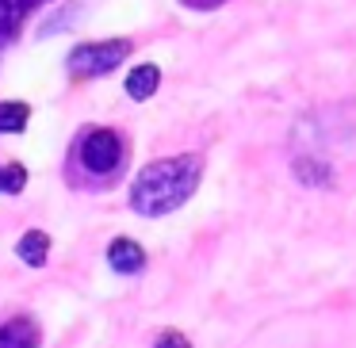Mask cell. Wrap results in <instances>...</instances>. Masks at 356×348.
Masks as SVG:
<instances>
[{
  "instance_id": "cell-2",
  "label": "cell",
  "mask_w": 356,
  "mask_h": 348,
  "mask_svg": "<svg viewBox=\"0 0 356 348\" xmlns=\"http://www.w3.org/2000/svg\"><path fill=\"white\" fill-rule=\"evenodd\" d=\"M131 54V39H104V42H81V47L70 50L65 58V69L77 81H96L104 73H111L115 65L127 62Z\"/></svg>"
},
{
  "instance_id": "cell-5",
  "label": "cell",
  "mask_w": 356,
  "mask_h": 348,
  "mask_svg": "<svg viewBox=\"0 0 356 348\" xmlns=\"http://www.w3.org/2000/svg\"><path fill=\"white\" fill-rule=\"evenodd\" d=\"M39 345H42V329L31 314L0 322V348H39Z\"/></svg>"
},
{
  "instance_id": "cell-12",
  "label": "cell",
  "mask_w": 356,
  "mask_h": 348,
  "mask_svg": "<svg viewBox=\"0 0 356 348\" xmlns=\"http://www.w3.org/2000/svg\"><path fill=\"white\" fill-rule=\"evenodd\" d=\"M154 348H192V340H188L180 329H161L157 340H154Z\"/></svg>"
},
{
  "instance_id": "cell-10",
  "label": "cell",
  "mask_w": 356,
  "mask_h": 348,
  "mask_svg": "<svg viewBox=\"0 0 356 348\" xmlns=\"http://www.w3.org/2000/svg\"><path fill=\"white\" fill-rule=\"evenodd\" d=\"M295 176L302 180V184H330V165H322V161H314V157H299L295 161Z\"/></svg>"
},
{
  "instance_id": "cell-8",
  "label": "cell",
  "mask_w": 356,
  "mask_h": 348,
  "mask_svg": "<svg viewBox=\"0 0 356 348\" xmlns=\"http://www.w3.org/2000/svg\"><path fill=\"white\" fill-rule=\"evenodd\" d=\"M47 253H50V238L42 230H27L16 245V256L24 264H31V268H42V264H47Z\"/></svg>"
},
{
  "instance_id": "cell-6",
  "label": "cell",
  "mask_w": 356,
  "mask_h": 348,
  "mask_svg": "<svg viewBox=\"0 0 356 348\" xmlns=\"http://www.w3.org/2000/svg\"><path fill=\"white\" fill-rule=\"evenodd\" d=\"M108 264H111V272H119V276H138V272L146 268V253H142L138 241L115 238L108 245Z\"/></svg>"
},
{
  "instance_id": "cell-1",
  "label": "cell",
  "mask_w": 356,
  "mask_h": 348,
  "mask_svg": "<svg viewBox=\"0 0 356 348\" xmlns=\"http://www.w3.org/2000/svg\"><path fill=\"white\" fill-rule=\"evenodd\" d=\"M203 180L200 154H177L146 165L131 184V210L142 218H161L169 210L184 207Z\"/></svg>"
},
{
  "instance_id": "cell-13",
  "label": "cell",
  "mask_w": 356,
  "mask_h": 348,
  "mask_svg": "<svg viewBox=\"0 0 356 348\" xmlns=\"http://www.w3.org/2000/svg\"><path fill=\"white\" fill-rule=\"evenodd\" d=\"M184 8H192V12H215V8H222L226 0H180Z\"/></svg>"
},
{
  "instance_id": "cell-4",
  "label": "cell",
  "mask_w": 356,
  "mask_h": 348,
  "mask_svg": "<svg viewBox=\"0 0 356 348\" xmlns=\"http://www.w3.org/2000/svg\"><path fill=\"white\" fill-rule=\"evenodd\" d=\"M42 4H50V0H0V50L8 47L12 39H19L27 16L39 12Z\"/></svg>"
},
{
  "instance_id": "cell-7",
  "label": "cell",
  "mask_w": 356,
  "mask_h": 348,
  "mask_svg": "<svg viewBox=\"0 0 356 348\" xmlns=\"http://www.w3.org/2000/svg\"><path fill=\"white\" fill-rule=\"evenodd\" d=\"M157 85H161V69L157 65H138V69H131V77H127V96L131 100H149V96L157 92Z\"/></svg>"
},
{
  "instance_id": "cell-3",
  "label": "cell",
  "mask_w": 356,
  "mask_h": 348,
  "mask_svg": "<svg viewBox=\"0 0 356 348\" xmlns=\"http://www.w3.org/2000/svg\"><path fill=\"white\" fill-rule=\"evenodd\" d=\"M123 134L111 131V126H96V131L85 134V142H81V165H85V172H92V176H111V172L123 165Z\"/></svg>"
},
{
  "instance_id": "cell-11",
  "label": "cell",
  "mask_w": 356,
  "mask_h": 348,
  "mask_svg": "<svg viewBox=\"0 0 356 348\" xmlns=\"http://www.w3.org/2000/svg\"><path fill=\"white\" fill-rule=\"evenodd\" d=\"M27 188V169L19 161L12 165H0V192L4 195H19Z\"/></svg>"
},
{
  "instance_id": "cell-9",
  "label": "cell",
  "mask_w": 356,
  "mask_h": 348,
  "mask_svg": "<svg viewBox=\"0 0 356 348\" xmlns=\"http://www.w3.org/2000/svg\"><path fill=\"white\" fill-rule=\"evenodd\" d=\"M31 123V108L24 100H0V134H19Z\"/></svg>"
}]
</instances>
